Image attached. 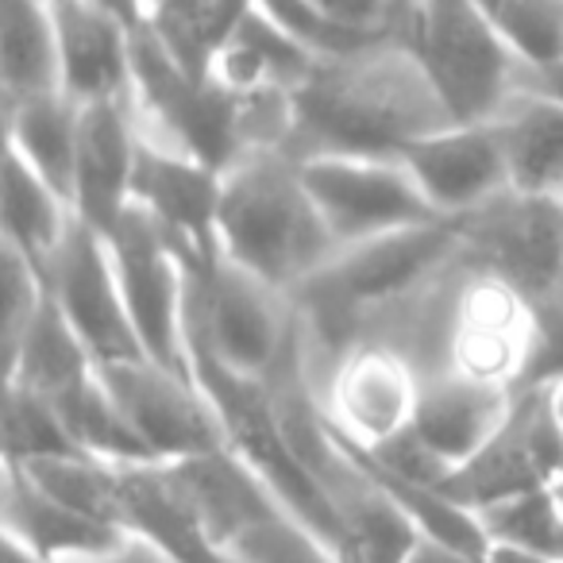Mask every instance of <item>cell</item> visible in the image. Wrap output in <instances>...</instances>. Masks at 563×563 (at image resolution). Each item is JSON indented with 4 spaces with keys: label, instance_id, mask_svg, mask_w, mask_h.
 I'll use <instances>...</instances> for the list:
<instances>
[{
    "label": "cell",
    "instance_id": "cell-1",
    "mask_svg": "<svg viewBox=\"0 0 563 563\" xmlns=\"http://www.w3.org/2000/svg\"><path fill=\"white\" fill-rule=\"evenodd\" d=\"M455 124L413 51L386 35L360 51L321 58L294 93V158L401 155L409 143Z\"/></svg>",
    "mask_w": 563,
    "mask_h": 563
},
{
    "label": "cell",
    "instance_id": "cell-2",
    "mask_svg": "<svg viewBox=\"0 0 563 563\" xmlns=\"http://www.w3.org/2000/svg\"><path fill=\"white\" fill-rule=\"evenodd\" d=\"M217 243L232 263L290 298L340 251L309 197L301 163L278 147L247 151L224 174Z\"/></svg>",
    "mask_w": 563,
    "mask_h": 563
},
{
    "label": "cell",
    "instance_id": "cell-3",
    "mask_svg": "<svg viewBox=\"0 0 563 563\" xmlns=\"http://www.w3.org/2000/svg\"><path fill=\"white\" fill-rule=\"evenodd\" d=\"M398 27L455 124L498 120L521 86V63L478 0H413Z\"/></svg>",
    "mask_w": 563,
    "mask_h": 563
},
{
    "label": "cell",
    "instance_id": "cell-4",
    "mask_svg": "<svg viewBox=\"0 0 563 563\" xmlns=\"http://www.w3.org/2000/svg\"><path fill=\"white\" fill-rule=\"evenodd\" d=\"M132 104L143 140L228 174L247 155L243 97L224 81L189 74L147 24L132 35Z\"/></svg>",
    "mask_w": 563,
    "mask_h": 563
},
{
    "label": "cell",
    "instance_id": "cell-5",
    "mask_svg": "<svg viewBox=\"0 0 563 563\" xmlns=\"http://www.w3.org/2000/svg\"><path fill=\"white\" fill-rule=\"evenodd\" d=\"M186 271V344L209 352L235 375L271 383L298 352L290 294L266 286L220 247L209 263Z\"/></svg>",
    "mask_w": 563,
    "mask_h": 563
},
{
    "label": "cell",
    "instance_id": "cell-6",
    "mask_svg": "<svg viewBox=\"0 0 563 563\" xmlns=\"http://www.w3.org/2000/svg\"><path fill=\"white\" fill-rule=\"evenodd\" d=\"M463 247V220L440 217L429 224L398 228V232L375 235V240L352 243L336 251L306 286L294 290V298L306 301L309 317L332 336L340 329H352L363 309L386 306L401 298L437 274L455 251Z\"/></svg>",
    "mask_w": 563,
    "mask_h": 563
},
{
    "label": "cell",
    "instance_id": "cell-7",
    "mask_svg": "<svg viewBox=\"0 0 563 563\" xmlns=\"http://www.w3.org/2000/svg\"><path fill=\"white\" fill-rule=\"evenodd\" d=\"M117 263L120 286H124L128 313H132L135 336L143 352L155 363L181 375L189 371V344H186V306H189V271L158 220L132 201L124 217L104 235Z\"/></svg>",
    "mask_w": 563,
    "mask_h": 563
},
{
    "label": "cell",
    "instance_id": "cell-8",
    "mask_svg": "<svg viewBox=\"0 0 563 563\" xmlns=\"http://www.w3.org/2000/svg\"><path fill=\"white\" fill-rule=\"evenodd\" d=\"M298 163L340 251L398 228L440 220L398 155H309Z\"/></svg>",
    "mask_w": 563,
    "mask_h": 563
},
{
    "label": "cell",
    "instance_id": "cell-9",
    "mask_svg": "<svg viewBox=\"0 0 563 563\" xmlns=\"http://www.w3.org/2000/svg\"><path fill=\"white\" fill-rule=\"evenodd\" d=\"M555 478H563V421L555 386H525L498 437L475 460L455 467L440 490L483 514L517 494L552 486Z\"/></svg>",
    "mask_w": 563,
    "mask_h": 563
},
{
    "label": "cell",
    "instance_id": "cell-10",
    "mask_svg": "<svg viewBox=\"0 0 563 563\" xmlns=\"http://www.w3.org/2000/svg\"><path fill=\"white\" fill-rule=\"evenodd\" d=\"M40 274L47 282L51 301L63 309V317L81 336V344L89 347L97 367L143 360L147 355L140 336H135V324L132 313H128L124 286H120L109 240L97 228L78 220L70 228V235L63 240V247L47 258V266Z\"/></svg>",
    "mask_w": 563,
    "mask_h": 563
},
{
    "label": "cell",
    "instance_id": "cell-11",
    "mask_svg": "<svg viewBox=\"0 0 563 563\" xmlns=\"http://www.w3.org/2000/svg\"><path fill=\"white\" fill-rule=\"evenodd\" d=\"M463 220V247H475L483 271H494L529 301L563 282V197L506 189Z\"/></svg>",
    "mask_w": 563,
    "mask_h": 563
},
{
    "label": "cell",
    "instance_id": "cell-12",
    "mask_svg": "<svg viewBox=\"0 0 563 563\" xmlns=\"http://www.w3.org/2000/svg\"><path fill=\"white\" fill-rule=\"evenodd\" d=\"M101 378L158 463L228 448L217 409L194 375H181L143 355V360L109 363L101 367Z\"/></svg>",
    "mask_w": 563,
    "mask_h": 563
},
{
    "label": "cell",
    "instance_id": "cell-13",
    "mask_svg": "<svg viewBox=\"0 0 563 563\" xmlns=\"http://www.w3.org/2000/svg\"><path fill=\"white\" fill-rule=\"evenodd\" d=\"M444 367L521 390L532 355V301L494 271L467 278L448 313Z\"/></svg>",
    "mask_w": 563,
    "mask_h": 563
},
{
    "label": "cell",
    "instance_id": "cell-14",
    "mask_svg": "<svg viewBox=\"0 0 563 563\" xmlns=\"http://www.w3.org/2000/svg\"><path fill=\"white\" fill-rule=\"evenodd\" d=\"M421 398L417 367L390 344H355L332 378L324 417L360 448H383L409 432Z\"/></svg>",
    "mask_w": 563,
    "mask_h": 563
},
{
    "label": "cell",
    "instance_id": "cell-15",
    "mask_svg": "<svg viewBox=\"0 0 563 563\" xmlns=\"http://www.w3.org/2000/svg\"><path fill=\"white\" fill-rule=\"evenodd\" d=\"M220 189L224 174L181 151L140 143V163H135L132 201H140L186 266H201L217 255V217H220Z\"/></svg>",
    "mask_w": 563,
    "mask_h": 563
},
{
    "label": "cell",
    "instance_id": "cell-16",
    "mask_svg": "<svg viewBox=\"0 0 563 563\" xmlns=\"http://www.w3.org/2000/svg\"><path fill=\"white\" fill-rule=\"evenodd\" d=\"M413 181L440 217H467L509 186L498 124H448L401 151Z\"/></svg>",
    "mask_w": 563,
    "mask_h": 563
},
{
    "label": "cell",
    "instance_id": "cell-17",
    "mask_svg": "<svg viewBox=\"0 0 563 563\" xmlns=\"http://www.w3.org/2000/svg\"><path fill=\"white\" fill-rule=\"evenodd\" d=\"M517 394L521 390L514 386L483 383L452 367H437L432 375H421V398H417L409 432L452 475L498 437L514 413Z\"/></svg>",
    "mask_w": 563,
    "mask_h": 563
},
{
    "label": "cell",
    "instance_id": "cell-18",
    "mask_svg": "<svg viewBox=\"0 0 563 563\" xmlns=\"http://www.w3.org/2000/svg\"><path fill=\"white\" fill-rule=\"evenodd\" d=\"M140 117L132 101L81 104L78 174H74V212L81 224L112 232L132 205L135 163H140Z\"/></svg>",
    "mask_w": 563,
    "mask_h": 563
},
{
    "label": "cell",
    "instance_id": "cell-19",
    "mask_svg": "<svg viewBox=\"0 0 563 563\" xmlns=\"http://www.w3.org/2000/svg\"><path fill=\"white\" fill-rule=\"evenodd\" d=\"M63 93L78 104L132 101V27L97 0L55 4Z\"/></svg>",
    "mask_w": 563,
    "mask_h": 563
},
{
    "label": "cell",
    "instance_id": "cell-20",
    "mask_svg": "<svg viewBox=\"0 0 563 563\" xmlns=\"http://www.w3.org/2000/svg\"><path fill=\"white\" fill-rule=\"evenodd\" d=\"M124 529L170 563H232L166 463L124 467Z\"/></svg>",
    "mask_w": 563,
    "mask_h": 563
},
{
    "label": "cell",
    "instance_id": "cell-21",
    "mask_svg": "<svg viewBox=\"0 0 563 563\" xmlns=\"http://www.w3.org/2000/svg\"><path fill=\"white\" fill-rule=\"evenodd\" d=\"M4 532L27 544L47 563H78L101 555L128 537L120 525H104L43 494L20 467L4 463Z\"/></svg>",
    "mask_w": 563,
    "mask_h": 563
},
{
    "label": "cell",
    "instance_id": "cell-22",
    "mask_svg": "<svg viewBox=\"0 0 563 563\" xmlns=\"http://www.w3.org/2000/svg\"><path fill=\"white\" fill-rule=\"evenodd\" d=\"M317 63L321 58L306 43H298L286 27L274 24L251 0L243 20L235 24L232 40L224 43V51L212 63V78L224 81L240 97L298 93Z\"/></svg>",
    "mask_w": 563,
    "mask_h": 563
},
{
    "label": "cell",
    "instance_id": "cell-23",
    "mask_svg": "<svg viewBox=\"0 0 563 563\" xmlns=\"http://www.w3.org/2000/svg\"><path fill=\"white\" fill-rule=\"evenodd\" d=\"M166 467L178 478L186 498L194 501L201 521L212 529V537L224 544V552L243 529H251V525L263 521L266 514H274L282 506L271 494V486L228 448L189 455V460H174Z\"/></svg>",
    "mask_w": 563,
    "mask_h": 563
},
{
    "label": "cell",
    "instance_id": "cell-24",
    "mask_svg": "<svg viewBox=\"0 0 563 563\" xmlns=\"http://www.w3.org/2000/svg\"><path fill=\"white\" fill-rule=\"evenodd\" d=\"M494 124L506 147L509 186L563 197V97L517 86Z\"/></svg>",
    "mask_w": 563,
    "mask_h": 563
},
{
    "label": "cell",
    "instance_id": "cell-25",
    "mask_svg": "<svg viewBox=\"0 0 563 563\" xmlns=\"http://www.w3.org/2000/svg\"><path fill=\"white\" fill-rule=\"evenodd\" d=\"M4 112H9V151H16L40 178H47L58 194L74 201L81 104L55 89V93L4 104Z\"/></svg>",
    "mask_w": 563,
    "mask_h": 563
},
{
    "label": "cell",
    "instance_id": "cell-26",
    "mask_svg": "<svg viewBox=\"0 0 563 563\" xmlns=\"http://www.w3.org/2000/svg\"><path fill=\"white\" fill-rule=\"evenodd\" d=\"M4 375H9V383H20L55 401L63 394H70L74 386H81L86 378H93L97 360L89 355V347L81 344V336L70 329L63 309L47 294L35 321L20 336V344L12 352H4Z\"/></svg>",
    "mask_w": 563,
    "mask_h": 563
},
{
    "label": "cell",
    "instance_id": "cell-27",
    "mask_svg": "<svg viewBox=\"0 0 563 563\" xmlns=\"http://www.w3.org/2000/svg\"><path fill=\"white\" fill-rule=\"evenodd\" d=\"M0 32H4L0 35L4 104L63 89L55 4H47V0H4Z\"/></svg>",
    "mask_w": 563,
    "mask_h": 563
},
{
    "label": "cell",
    "instance_id": "cell-28",
    "mask_svg": "<svg viewBox=\"0 0 563 563\" xmlns=\"http://www.w3.org/2000/svg\"><path fill=\"white\" fill-rule=\"evenodd\" d=\"M74 224H78V212L70 197H63L47 178H40L16 151H9L4 158V243L43 271Z\"/></svg>",
    "mask_w": 563,
    "mask_h": 563
},
{
    "label": "cell",
    "instance_id": "cell-29",
    "mask_svg": "<svg viewBox=\"0 0 563 563\" xmlns=\"http://www.w3.org/2000/svg\"><path fill=\"white\" fill-rule=\"evenodd\" d=\"M58 413H63L66 429H70L74 444L93 460H104L112 467H140V463H158L147 452V444L140 440V432L132 429V421L124 417L120 401L112 398V390L104 386L101 367L93 378H86L81 386H74L70 394L55 398Z\"/></svg>",
    "mask_w": 563,
    "mask_h": 563
},
{
    "label": "cell",
    "instance_id": "cell-30",
    "mask_svg": "<svg viewBox=\"0 0 563 563\" xmlns=\"http://www.w3.org/2000/svg\"><path fill=\"white\" fill-rule=\"evenodd\" d=\"M251 0H166L151 12L147 27L163 47L197 78H212V63L232 40Z\"/></svg>",
    "mask_w": 563,
    "mask_h": 563
},
{
    "label": "cell",
    "instance_id": "cell-31",
    "mask_svg": "<svg viewBox=\"0 0 563 563\" xmlns=\"http://www.w3.org/2000/svg\"><path fill=\"white\" fill-rule=\"evenodd\" d=\"M12 467L24 471L43 494L63 506L124 529V467H112L93 455H58V460L12 463Z\"/></svg>",
    "mask_w": 563,
    "mask_h": 563
},
{
    "label": "cell",
    "instance_id": "cell-32",
    "mask_svg": "<svg viewBox=\"0 0 563 563\" xmlns=\"http://www.w3.org/2000/svg\"><path fill=\"white\" fill-rule=\"evenodd\" d=\"M525 74L563 66V0H478Z\"/></svg>",
    "mask_w": 563,
    "mask_h": 563
},
{
    "label": "cell",
    "instance_id": "cell-33",
    "mask_svg": "<svg viewBox=\"0 0 563 563\" xmlns=\"http://www.w3.org/2000/svg\"><path fill=\"white\" fill-rule=\"evenodd\" d=\"M58 455H86L74 444L58 406L27 386L9 383V394H4V463L58 460Z\"/></svg>",
    "mask_w": 563,
    "mask_h": 563
},
{
    "label": "cell",
    "instance_id": "cell-34",
    "mask_svg": "<svg viewBox=\"0 0 563 563\" xmlns=\"http://www.w3.org/2000/svg\"><path fill=\"white\" fill-rule=\"evenodd\" d=\"M232 563H352L336 544L321 537L313 525L294 517L286 506L266 514L228 544Z\"/></svg>",
    "mask_w": 563,
    "mask_h": 563
},
{
    "label": "cell",
    "instance_id": "cell-35",
    "mask_svg": "<svg viewBox=\"0 0 563 563\" xmlns=\"http://www.w3.org/2000/svg\"><path fill=\"white\" fill-rule=\"evenodd\" d=\"M478 521H483L490 544H509L563 560V514L552 486L498 501V506L483 509Z\"/></svg>",
    "mask_w": 563,
    "mask_h": 563
},
{
    "label": "cell",
    "instance_id": "cell-36",
    "mask_svg": "<svg viewBox=\"0 0 563 563\" xmlns=\"http://www.w3.org/2000/svg\"><path fill=\"white\" fill-rule=\"evenodd\" d=\"M255 4L274 20V24L286 27L294 40L306 43L317 58H336V55H347V51L367 47V43H378V40H360V35L336 27L321 9H317L313 0H255Z\"/></svg>",
    "mask_w": 563,
    "mask_h": 563
},
{
    "label": "cell",
    "instance_id": "cell-37",
    "mask_svg": "<svg viewBox=\"0 0 563 563\" xmlns=\"http://www.w3.org/2000/svg\"><path fill=\"white\" fill-rule=\"evenodd\" d=\"M525 386H563V282L532 301V355Z\"/></svg>",
    "mask_w": 563,
    "mask_h": 563
},
{
    "label": "cell",
    "instance_id": "cell-38",
    "mask_svg": "<svg viewBox=\"0 0 563 563\" xmlns=\"http://www.w3.org/2000/svg\"><path fill=\"white\" fill-rule=\"evenodd\" d=\"M317 9L360 40H386L401 24V0H313Z\"/></svg>",
    "mask_w": 563,
    "mask_h": 563
},
{
    "label": "cell",
    "instance_id": "cell-39",
    "mask_svg": "<svg viewBox=\"0 0 563 563\" xmlns=\"http://www.w3.org/2000/svg\"><path fill=\"white\" fill-rule=\"evenodd\" d=\"M78 563H170V560H166L155 544H147L143 537L128 532L117 548H109V552H101V555H89V560H78Z\"/></svg>",
    "mask_w": 563,
    "mask_h": 563
},
{
    "label": "cell",
    "instance_id": "cell-40",
    "mask_svg": "<svg viewBox=\"0 0 563 563\" xmlns=\"http://www.w3.org/2000/svg\"><path fill=\"white\" fill-rule=\"evenodd\" d=\"M406 563H486V555H467V552H460V548L437 544V540H421L417 552L409 555Z\"/></svg>",
    "mask_w": 563,
    "mask_h": 563
},
{
    "label": "cell",
    "instance_id": "cell-41",
    "mask_svg": "<svg viewBox=\"0 0 563 563\" xmlns=\"http://www.w3.org/2000/svg\"><path fill=\"white\" fill-rule=\"evenodd\" d=\"M486 563H563V560L540 555V552H525V548H509V544H490L486 548Z\"/></svg>",
    "mask_w": 563,
    "mask_h": 563
},
{
    "label": "cell",
    "instance_id": "cell-42",
    "mask_svg": "<svg viewBox=\"0 0 563 563\" xmlns=\"http://www.w3.org/2000/svg\"><path fill=\"white\" fill-rule=\"evenodd\" d=\"M521 86L540 89V93H552V97H563V66L560 70H548V74H525Z\"/></svg>",
    "mask_w": 563,
    "mask_h": 563
},
{
    "label": "cell",
    "instance_id": "cell-43",
    "mask_svg": "<svg viewBox=\"0 0 563 563\" xmlns=\"http://www.w3.org/2000/svg\"><path fill=\"white\" fill-rule=\"evenodd\" d=\"M4 563H47V560H43V555H35L32 548L20 544L16 537H9V532H4Z\"/></svg>",
    "mask_w": 563,
    "mask_h": 563
},
{
    "label": "cell",
    "instance_id": "cell-44",
    "mask_svg": "<svg viewBox=\"0 0 563 563\" xmlns=\"http://www.w3.org/2000/svg\"><path fill=\"white\" fill-rule=\"evenodd\" d=\"M552 490H555V501H560V514H563V478H555Z\"/></svg>",
    "mask_w": 563,
    "mask_h": 563
},
{
    "label": "cell",
    "instance_id": "cell-45",
    "mask_svg": "<svg viewBox=\"0 0 563 563\" xmlns=\"http://www.w3.org/2000/svg\"><path fill=\"white\" fill-rule=\"evenodd\" d=\"M555 401H560V421H563V386H555Z\"/></svg>",
    "mask_w": 563,
    "mask_h": 563
},
{
    "label": "cell",
    "instance_id": "cell-46",
    "mask_svg": "<svg viewBox=\"0 0 563 563\" xmlns=\"http://www.w3.org/2000/svg\"><path fill=\"white\" fill-rule=\"evenodd\" d=\"M409 4H413V0H401V12H406V9H409Z\"/></svg>",
    "mask_w": 563,
    "mask_h": 563
},
{
    "label": "cell",
    "instance_id": "cell-47",
    "mask_svg": "<svg viewBox=\"0 0 563 563\" xmlns=\"http://www.w3.org/2000/svg\"><path fill=\"white\" fill-rule=\"evenodd\" d=\"M47 4H66V0H47Z\"/></svg>",
    "mask_w": 563,
    "mask_h": 563
}]
</instances>
